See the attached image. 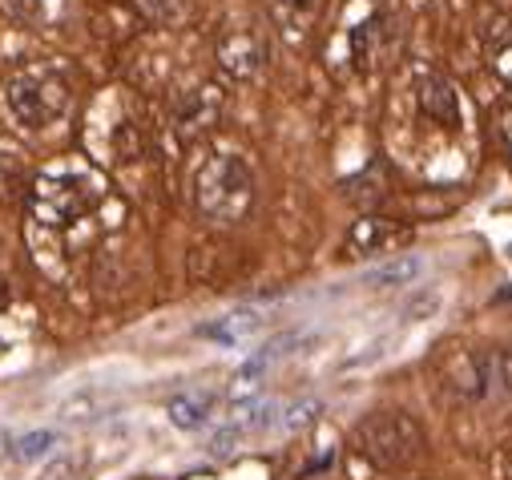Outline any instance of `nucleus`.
Listing matches in <instances>:
<instances>
[{"instance_id":"f257e3e1","label":"nucleus","mask_w":512,"mask_h":480,"mask_svg":"<svg viewBox=\"0 0 512 480\" xmlns=\"http://www.w3.org/2000/svg\"><path fill=\"white\" fill-rule=\"evenodd\" d=\"M259 182L242 154H210L194 174V206L206 222L234 226L254 210Z\"/></svg>"},{"instance_id":"f03ea898","label":"nucleus","mask_w":512,"mask_h":480,"mask_svg":"<svg viewBox=\"0 0 512 480\" xmlns=\"http://www.w3.org/2000/svg\"><path fill=\"white\" fill-rule=\"evenodd\" d=\"M73 81L57 65H25L5 81V109L21 130H45L69 113Z\"/></svg>"},{"instance_id":"7ed1b4c3","label":"nucleus","mask_w":512,"mask_h":480,"mask_svg":"<svg viewBox=\"0 0 512 480\" xmlns=\"http://www.w3.org/2000/svg\"><path fill=\"white\" fill-rule=\"evenodd\" d=\"M351 444H355V452H359L371 468H379V472H400V468H408V464H416V460L424 456L428 436H424V428H420L408 412L388 408V412L363 416V420L355 424V432H351Z\"/></svg>"},{"instance_id":"20e7f679","label":"nucleus","mask_w":512,"mask_h":480,"mask_svg":"<svg viewBox=\"0 0 512 480\" xmlns=\"http://www.w3.org/2000/svg\"><path fill=\"white\" fill-rule=\"evenodd\" d=\"M101 194H105V186L89 170H77V166L49 170L33 186V214L49 226H69V222L85 218L89 210H97Z\"/></svg>"},{"instance_id":"39448f33","label":"nucleus","mask_w":512,"mask_h":480,"mask_svg":"<svg viewBox=\"0 0 512 480\" xmlns=\"http://www.w3.org/2000/svg\"><path fill=\"white\" fill-rule=\"evenodd\" d=\"M468 400H512V347L476 351L460 364V384Z\"/></svg>"},{"instance_id":"423d86ee","label":"nucleus","mask_w":512,"mask_h":480,"mask_svg":"<svg viewBox=\"0 0 512 480\" xmlns=\"http://www.w3.org/2000/svg\"><path fill=\"white\" fill-rule=\"evenodd\" d=\"M218 65L226 77L234 81H250L259 77L263 65H267V41L254 25H230L222 37H218Z\"/></svg>"},{"instance_id":"0eeeda50","label":"nucleus","mask_w":512,"mask_h":480,"mask_svg":"<svg viewBox=\"0 0 512 480\" xmlns=\"http://www.w3.org/2000/svg\"><path fill=\"white\" fill-rule=\"evenodd\" d=\"M416 101H420L424 117H432L440 130H460L464 113H460V93H456L452 81H444V77H436V73L420 77V85H416Z\"/></svg>"},{"instance_id":"6e6552de","label":"nucleus","mask_w":512,"mask_h":480,"mask_svg":"<svg viewBox=\"0 0 512 480\" xmlns=\"http://www.w3.org/2000/svg\"><path fill=\"white\" fill-rule=\"evenodd\" d=\"M400 230L388 222V218H359L351 222L347 238H343V251L347 259H371V255H383L388 247H396Z\"/></svg>"},{"instance_id":"1a4fd4ad","label":"nucleus","mask_w":512,"mask_h":480,"mask_svg":"<svg viewBox=\"0 0 512 480\" xmlns=\"http://www.w3.org/2000/svg\"><path fill=\"white\" fill-rule=\"evenodd\" d=\"M263 327H267V319L259 311H230V315L198 327V335L210 339V343H218V347H238V343H250Z\"/></svg>"},{"instance_id":"9d476101","label":"nucleus","mask_w":512,"mask_h":480,"mask_svg":"<svg viewBox=\"0 0 512 480\" xmlns=\"http://www.w3.org/2000/svg\"><path fill=\"white\" fill-rule=\"evenodd\" d=\"M327 0H271V17L287 37H307Z\"/></svg>"},{"instance_id":"9b49d317","label":"nucleus","mask_w":512,"mask_h":480,"mask_svg":"<svg viewBox=\"0 0 512 480\" xmlns=\"http://www.w3.org/2000/svg\"><path fill=\"white\" fill-rule=\"evenodd\" d=\"M166 416L182 432H202L210 424V416H214V396H206V392H182V396H174L166 404Z\"/></svg>"},{"instance_id":"f8f14e48","label":"nucleus","mask_w":512,"mask_h":480,"mask_svg":"<svg viewBox=\"0 0 512 480\" xmlns=\"http://www.w3.org/2000/svg\"><path fill=\"white\" fill-rule=\"evenodd\" d=\"M420 275H424V263H420L416 255H396V259H388V263H379L375 271H367L363 283H367L371 291H392V287L416 283Z\"/></svg>"},{"instance_id":"ddd939ff","label":"nucleus","mask_w":512,"mask_h":480,"mask_svg":"<svg viewBox=\"0 0 512 480\" xmlns=\"http://www.w3.org/2000/svg\"><path fill=\"white\" fill-rule=\"evenodd\" d=\"M218 109H222V97L210 89V85H202V89H194L190 97H186V105H182V130H206L214 117H218Z\"/></svg>"},{"instance_id":"4468645a","label":"nucleus","mask_w":512,"mask_h":480,"mask_svg":"<svg viewBox=\"0 0 512 480\" xmlns=\"http://www.w3.org/2000/svg\"><path fill=\"white\" fill-rule=\"evenodd\" d=\"M57 448H61V436H57L53 428H33V432H25V436L13 444V460H21V464H37V460L53 456Z\"/></svg>"},{"instance_id":"2eb2a0df","label":"nucleus","mask_w":512,"mask_h":480,"mask_svg":"<svg viewBox=\"0 0 512 480\" xmlns=\"http://www.w3.org/2000/svg\"><path fill=\"white\" fill-rule=\"evenodd\" d=\"M134 9L154 25H182L190 17V0H134Z\"/></svg>"},{"instance_id":"dca6fc26","label":"nucleus","mask_w":512,"mask_h":480,"mask_svg":"<svg viewBox=\"0 0 512 480\" xmlns=\"http://www.w3.org/2000/svg\"><path fill=\"white\" fill-rule=\"evenodd\" d=\"M392 347H396V335H379V339L363 343L355 355H347V359H343V372H359V368L379 364V359H388V351H392Z\"/></svg>"},{"instance_id":"f3484780","label":"nucleus","mask_w":512,"mask_h":480,"mask_svg":"<svg viewBox=\"0 0 512 480\" xmlns=\"http://www.w3.org/2000/svg\"><path fill=\"white\" fill-rule=\"evenodd\" d=\"M440 307H444V295H440V291H416V295L404 303V319H408V323H428V319L440 315Z\"/></svg>"},{"instance_id":"a211bd4d","label":"nucleus","mask_w":512,"mask_h":480,"mask_svg":"<svg viewBox=\"0 0 512 480\" xmlns=\"http://www.w3.org/2000/svg\"><path fill=\"white\" fill-rule=\"evenodd\" d=\"M323 412V404L319 400H299V404H291L275 424L283 428V432H299V428H307V424H315V416Z\"/></svg>"},{"instance_id":"6ab92c4d","label":"nucleus","mask_w":512,"mask_h":480,"mask_svg":"<svg viewBox=\"0 0 512 480\" xmlns=\"http://www.w3.org/2000/svg\"><path fill=\"white\" fill-rule=\"evenodd\" d=\"M0 13H9L13 21H37L41 0H0Z\"/></svg>"},{"instance_id":"aec40b11","label":"nucleus","mask_w":512,"mask_h":480,"mask_svg":"<svg viewBox=\"0 0 512 480\" xmlns=\"http://www.w3.org/2000/svg\"><path fill=\"white\" fill-rule=\"evenodd\" d=\"M5 303H9V287H5V279H0V311H5Z\"/></svg>"}]
</instances>
